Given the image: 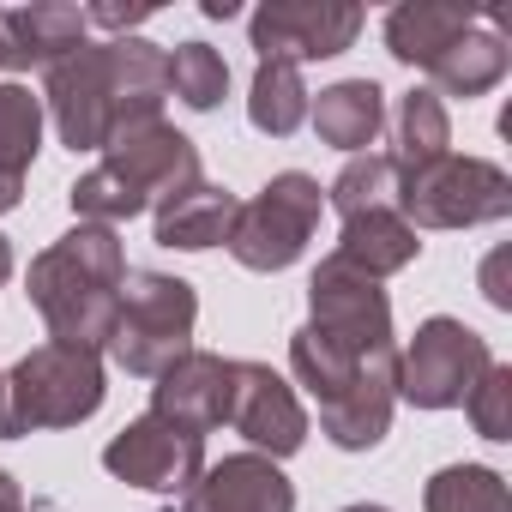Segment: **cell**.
<instances>
[{"instance_id":"6da1fadb","label":"cell","mask_w":512,"mask_h":512,"mask_svg":"<svg viewBox=\"0 0 512 512\" xmlns=\"http://www.w3.org/2000/svg\"><path fill=\"white\" fill-rule=\"evenodd\" d=\"M169 97V49L145 37L79 43L67 61L49 67L43 109L67 151H103L121 127L163 115Z\"/></svg>"},{"instance_id":"7a4b0ae2","label":"cell","mask_w":512,"mask_h":512,"mask_svg":"<svg viewBox=\"0 0 512 512\" xmlns=\"http://www.w3.org/2000/svg\"><path fill=\"white\" fill-rule=\"evenodd\" d=\"M121 284H127V247H121V235L103 229V223H79V229H67L55 247H43L37 260H31L25 296L43 314V326L55 332V344L103 350L109 332H115Z\"/></svg>"},{"instance_id":"3957f363","label":"cell","mask_w":512,"mask_h":512,"mask_svg":"<svg viewBox=\"0 0 512 512\" xmlns=\"http://www.w3.org/2000/svg\"><path fill=\"white\" fill-rule=\"evenodd\" d=\"M103 350L79 344H37L13 362L7 374V434H37V428H79L103 410Z\"/></svg>"},{"instance_id":"277c9868","label":"cell","mask_w":512,"mask_h":512,"mask_svg":"<svg viewBox=\"0 0 512 512\" xmlns=\"http://www.w3.org/2000/svg\"><path fill=\"white\" fill-rule=\"evenodd\" d=\"M193 326H199V296L187 278H169V272H133L127 266V284H121V308H115V332H109V356L139 374V380H157L175 356L193 350Z\"/></svg>"},{"instance_id":"5b68a950","label":"cell","mask_w":512,"mask_h":512,"mask_svg":"<svg viewBox=\"0 0 512 512\" xmlns=\"http://www.w3.org/2000/svg\"><path fill=\"white\" fill-rule=\"evenodd\" d=\"M398 217L410 229H476L500 223L512 211V175L488 157H434L422 169H398L392 193Z\"/></svg>"},{"instance_id":"8992f818","label":"cell","mask_w":512,"mask_h":512,"mask_svg":"<svg viewBox=\"0 0 512 512\" xmlns=\"http://www.w3.org/2000/svg\"><path fill=\"white\" fill-rule=\"evenodd\" d=\"M320 211H326V187L302 169H284L235 211V229L223 247L247 272H290L320 229Z\"/></svg>"},{"instance_id":"52a82bcc","label":"cell","mask_w":512,"mask_h":512,"mask_svg":"<svg viewBox=\"0 0 512 512\" xmlns=\"http://www.w3.org/2000/svg\"><path fill=\"white\" fill-rule=\"evenodd\" d=\"M488 368H494L488 338L452 314H434L416 326L410 350H398V398H410L416 410H452Z\"/></svg>"},{"instance_id":"ba28073f","label":"cell","mask_w":512,"mask_h":512,"mask_svg":"<svg viewBox=\"0 0 512 512\" xmlns=\"http://www.w3.org/2000/svg\"><path fill=\"white\" fill-rule=\"evenodd\" d=\"M308 332H320L326 344H338L350 356H386V350H398L386 290L374 278L350 272L344 260H332V253L308 278Z\"/></svg>"},{"instance_id":"9c48e42d","label":"cell","mask_w":512,"mask_h":512,"mask_svg":"<svg viewBox=\"0 0 512 512\" xmlns=\"http://www.w3.org/2000/svg\"><path fill=\"white\" fill-rule=\"evenodd\" d=\"M103 470L121 476L127 488H151V494H187L205 470V434L145 410L139 422H127L109 446H103Z\"/></svg>"},{"instance_id":"30bf717a","label":"cell","mask_w":512,"mask_h":512,"mask_svg":"<svg viewBox=\"0 0 512 512\" xmlns=\"http://www.w3.org/2000/svg\"><path fill=\"white\" fill-rule=\"evenodd\" d=\"M260 61H332L362 37V7L350 0H266L247 19Z\"/></svg>"},{"instance_id":"8fae6325","label":"cell","mask_w":512,"mask_h":512,"mask_svg":"<svg viewBox=\"0 0 512 512\" xmlns=\"http://www.w3.org/2000/svg\"><path fill=\"white\" fill-rule=\"evenodd\" d=\"M229 428L260 452V458H290L308 440V410L284 374L266 362H235V398H229Z\"/></svg>"},{"instance_id":"7c38bea8","label":"cell","mask_w":512,"mask_h":512,"mask_svg":"<svg viewBox=\"0 0 512 512\" xmlns=\"http://www.w3.org/2000/svg\"><path fill=\"white\" fill-rule=\"evenodd\" d=\"M103 163H115V169H121L151 205H163V199L187 193L193 181H205V175H199V151H193V139L175 133L163 115L121 127V133L103 145Z\"/></svg>"},{"instance_id":"4fadbf2b","label":"cell","mask_w":512,"mask_h":512,"mask_svg":"<svg viewBox=\"0 0 512 512\" xmlns=\"http://www.w3.org/2000/svg\"><path fill=\"white\" fill-rule=\"evenodd\" d=\"M229 398H235V362L217 356V350H187L175 356L157 386H151V410L193 428V434H211L229 422Z\"/></svg>"},{"instance_id":"5bb4252c","label":"cell","mask_w":512,"mask_h":512,"mask_svg":"<svg viewBox=\"0 0 512 512\" xmlns=\"http://www.w3.org/2000/svg\"><path fill=\"white\" fill-rule=\"evenodd\" d=\"M169 512H296V488L272 458L235 452L223 464H205Z\"/></svg>"},{"instance_id":"9a60e30c","label":"cell","mask_w":512,"mask_h":512,"mask_svg":"<svg viewBox=\"0 0 512 512\" xmlns=\"http://www.w3.org/2000/svg\"><path fill=\"white\" fill-rule=\"evenodd\" d=\"M91 37L79 7L61 0H37V7H0V67L7 73H31V67H55L67 61L79 43Z\"/></svg>"},{"instance_id":"2e32d148","label":"cell","mask_w":512,"mask_h":512,"mask_svg":"<svg viewBox=\"0 0 512 512\" xmlns=\"http://www.w3.org/2000/svg\"><path fill=\"white\" fill-rule=\"evenodd\" d=\"M416 253H422L416 229L398 217V205H380V211H356V217H344L332 260H344L350 272H362V278H374V284H380V278L404 272Z\"/></svg>"},{"instance_id":"e0dca14e","label":"cell","mask_w":512,"mask_h":512,"mask_svg":"<svg viewBox=\"0 0 512 512\" xmlns=\"http://www.w3.org/2000/svg\"><path fill=\"white\" fill-rule=\"evenodd\" d=\"M308 121H314L320 145H332L344 157H362L386 127V91L374 79H338V85L320 91V103H308Z\"/></svg>"},{"instance_id":"ac0fdd59","label":"cell","mask_w":512,"mask_h":512,"mask_svg":"<svg viewBox=\"0 0 512 512\" xmlns=\"http://www.w3.org/2000/svg\"><path fill=\"white\" fill-rule=\"evenodd\" d=\"M422 73H428V91H434V97H464V103H470V97H488V91L512 73V49H506L494 31L470 25V31L452 37Z\"/></svg>"},{"instance_id":"d6986e66","label":"cell","mask_w":512,"mask_h":512,"mask_svg":"<svg viewBox=\"0 0 512 512\" xmlns=\"http://www.w3.org/2000/svg\"><path fill=\"white\" fill-rule=\"evenodd\" d=\"M235 211H241V199H235L229 187L193 181L187 193H175V199L157 205V241H163V247H181V253L223 247L229 229H235Z\"/></svg>"},{"instance_id":"ffe728a7","label":"cell","mask_w":512,"mask_h":512,"mask_svg":"<svg viewBox=\"0 0 512 512\" xmlns=\"http://www.w3.org/2000/svg\"><path fill=\"white\" fill-rule=\"evenodd\" d=\"M470 25H482V13L476 7H458V0H404V7L386 13V49L404 67H428Z\"/></svg>"},{"instance_id":"44dd1931","label":"cell","mask_w":512,"mask_h":512,"mask_svg":"<svg viewBox=\"0 0 512 512\" xmlns=\"http://www.w3.org/2000/svg\"><path fill=\"white\" fill-rule=\"evenodd\" d=\"M308 103H314V91H308V79H302L296 61H260V67H253V85H247V121L260 127V133L290 139V133L308 121Z\"/></svg>"},{"instance_id":"7402d4cb","label":"cell","mask_w":512,"mask_h":512,"mask_svg":"<svg viewBox=\"0 0 512 512\" xmlns=\"http://www.w3.org/2000/svg\"><path fill=\"white\" fill-rule=\"evenodd\" d=\"M398 145L386 151L398 169H422V163H434V157H446V145H452V121H446V103L428 91V85H416V91H404L398 97Z\"/></svg>"},{"instance_id":"603a6c76","label":"cell","mask_w":512,"mask_h":512,"mask_svg":"<svg viewBox=\"0 0 512 512\" xmlns=\"http://www.w3.org/2000/svg\"><path fill=\"white\" fill-rule=\"evenodd\" d=\"M428 512H512V488L488 464H446L428 476Z\"/></svg>"},{"instance_id":"cb8c5ba5","label":"cell","mask_w":512,"mask_h":512,"mask_svg":"<svg viewBox=\"0 0 512 512\" xmlns=\"http://www.w3.org/2000/svg\"><path fill=\"white\" fill-rule=\"evenodd\" d=\"M37 151H43V97H31V85L7 79L0 85V175L25 181Z\"/></svg>"},{"instance_id":"d4e9b609","label":"cell","mask_w":512,"mask_h":512,"mask_svg":"<svg viewBox=\"0 0 512 512\" xmlns=\"http://www.w3.org/2000/svg\"><path fill=\"white\" fill-rule=\"evenodd\" d=\"M67 199H73V217H79V223H103V229H115V223H127V217H139V211H151V199H145L115 163L85 169V175L67 187Z\"/></svg>"},{"instance_id":"484cf974","label":"cell","mask_w":512,"mask_h":512,"mask_svg":"<svg viewBox=\"0 0 512 512\" xmlns=\"http://www.w3.org/2000/svg\"><path fill=\"white\" fill-rule=\"evenodd\" d=\"M169 97L187 109H217L229 97V61L211 43H175L169 49Z\"/></svg>"},{"instance_id":"4316f807","label":"cell","mask_w":512,"mask_h":512,"mask_svg":"<svg viewBox=\"0 0 512 512\" xmlns=\"http://www.w3.org/2000/svg\"><path fill=\"white\" fill-rule=\"evenodd\" d=\"M392 193H398V163H392L386 151H362V157H350V163L338 169V181L326 187V199L338 205V217L380 211V205H392Z\"/></svg>"},{"instance_id":"83f0119b","label":"cell","mask_w":512,"mask_h":512,"mask_svg":"<svg viewBox=\"0 0 512 512\" xmlns=\"http://www.w3.org/2000/svg\"><path fill=\"white\" fill-rule=\"evenodd\" d=\"M464 410H470V422H476L482 440H512V368L494 362V368L470 386Z\"/></svg>"},{"instance_id":"f1b7e54d","label":"cell","mask_w":512,"mask_h":512,"mask_svg":"<svg viewBox=\"0 0 512 512\" xmlns=\"http://www.w3.org/2000/svg\"><path fill=\"white\" fill-rule=\"evenodd\" d=\"M145 19H151V7H91V13H85V25H103V31H121V37H127L133 25H145Z\"/></svg>"},{"instance_id":"f546056e","label":"cell","mask_w":512,"mask_h":512,"mask_svg":"<svg viewBox=\"0 0 512 512\" xmlns=\"http://www.w3.org/2000/svg\"><path fill=\"white\" fill-rule=\"evenodd\" d=\"M506 260H512V253L500 247V253H488V266H482V296H488L494 308H512V290H506Z\"/></svg>"},{"instance_id":"4dcf8cb0","label":"cell","mask_w":512,"mask_h":512,"mask_svg":"<svg viewBox=\"0 0 512 512\" xmlns=\"http://www.w3.org/2000/svg\"><path fill=\"white\" fill-rule=\"evenodd\" d=\"M0 512H31V500H25V488H19L13 470H0Z\"/></svg>"},{"instance_id":"1f68e13d","label":"cell","mask_w":512,"mask_h":512,"mask_svg":"<svg viewBox=\"0 0 512 512\" xmlns=\"http://www.w3.org/2000/svg\"><path fill=\"white\" fill-rule=\"evenodd\" d=\"M19 199H25V181L19 175H0V211H13Z\"/></svg>"},{"instance_id":"d6a6232c","label":"cell","mask_w":512,"mask_h":512,"mask_svg":"<svg viewBox=\"0 0 512 512\" xmlns=\"http://www.w3.org/2000/svg\"><path fill=\"white\" fill-rule=\"evenodd\" d=\"M205 19H235V0H205Z\"/></svg>"},{"instance_id":"836d02e7","label":"cell","mask_w":512,"mask_h":512,"mask_svg":"<svg viewBox=\"0 0 512 512\" xmlns=\"http://www.w3.org/2000/svg\"><path fill=\"white\" fill-rule=\"evenodd\" d=\"M13 278V247H7V235H0V284Z\"/></svg>"},{"instance_id":"e575fe53","label":"cell","mask_w":512,"mask_h":512,"mask_svg":"<svg viewBox=\"0 0 512 512\" xmlns=\"http://www.w3.org/2000/svg\"><path fill=\"white\" fill-rule=\"evenodd\" d=\"M344 512H386V506H374V500H356V506H344Z\"/></svg>"}]
</instances>
